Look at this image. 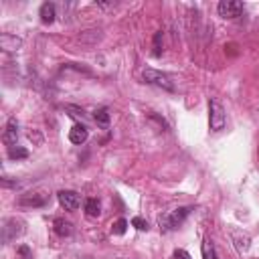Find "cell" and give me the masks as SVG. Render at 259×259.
Listing matches in <instances>:
<instances>
[{"label": "cell", "instance_id": "cell-1", "mask_svg": "<svg viewBox=\"0 0 259 259\" xmlns=\"http://www.w3.org/2000/svg\"><path fill=\"white\" fill-rule=\"evenodd\" d=\"M190 210H192V206H178L174 210H168V212L160 214V219H158L160 229L162 231H174V229H178L184 223V219L190 214Z\"/></svg>", "mask_w": 259, "mask_h": 259}, {"label": "cell", "instance_id": "cell-2", "mask_svg": "<svg viewBox=\"0 0 259 259\" xmlns=\"http://www.w3.org/2000/svg\"><path fill=\"white\" fill-rule=\"evenodd\" d=\"M208 123H210V130L212 132H221L227 123V113H225V107L219 99L210 97L208 99Z\"/></svg>", "mask_w": 259, "mask_h": 259}, {"label": "cell", "instance_id": "cell-3", "mask_svg": "<svg viewBox=\"0 0 259 259\" xmlns=\"http://www.w3.org/2000/svg\"><path fill=\"white\" fill-rule=\"evenodd\" d=\"M24 235V221L16 219V217H8L2 221V243L8 245L10 241L18 239Z\"/></svg>", "mask_w": 259, "mask_h": 259}, {"label": "cell", "instance_id": "cell-4", "mask_svg": "<svg viewBox=\"0 0 259 259\" xmlns=\"http://www.w3.org/2000/svg\"><path fill=\"white\" fill-rule=\"evenodd\" d=\"M142 77H144V81H146L148 85H156V87L166 89V91H174V89H176L172 77L166 75V73H162V71H156V69H144V71H142Z\"/></svg>", "mask_w": 259, "mask_h": 259}, {"label": "cell", "instance_id": "cell-5", "mask_svg": "<svg viewBox=\"0 0 259 259\" xmlns=\"http://www.w3.org/2000/svg\"><path fill=\"white\" fill-rule=\"evenodd\" d=\"M217 10H219V16H223V18H237V16H241V12H243V2H237V0H223V2H219Z\"/></svg>", "mask_w": 259, "mask_h": 259}, {"label": "cell", "instance_id": "cell-6", "mask_svg": "<svg viewBox=\"0 0 259 259\" xmlns=\"http://www.w3.org/2000/svg\"><path fill=\"white\" fill-rule=\"evenodd\" d=\"M57 200L65 210H77L81 204V198L75 190H59L57 192Z\"/></svg>", "mask_w": 259, "mask_h": 259}, {"label": "cell", "instance_id": "cell-7", "mask_svg": "<svg viewBox=\"0 0 259 259\" xmlns=\"http://www.w3.org/2000/svg\"><path fill=\"white\" fill-rule=\"evenodd\" d=\"M229 235H231V241H233L235 249H237L241 255L249 251V247H251V237H249L247 233H243V231H239V229H231Z\"/></svg>", "mask_w": 259, "mask_h": 259}, {"label": "cell", "instance_id": "cell-8", "mask_svg": "<svg viewBox=\"0 0 259 259\" xmlns=\"http://www.w3.org/2000/svg\"><path fill=\"white\" fill-rule=\"evenodd\" d=\"M47 200H49V196L42 194V192H26V194H22V196L18 198V204H20V206H32V208H38V206H45Z\"/></svg>", "mask_w": 259, "mask_h": 259}, {"label": "cell", "instance_id": "cell-9", "mask_svg": "<svg viewBox=\"0 0 259 259\" xmlns=\"http://www.w3.org/2000/svg\"><path fill=\"white\" fill-rule=\"evenodd\" d=\"M22 47V38L16 36V34H10V32H2L0 34V49L4 53H14Z\"/></svg>", "mask_w": 259, "mask_h": 259}, {"label": "cell", "instance_id": "cell-10", "mask_svg": "<svg viewBox=\"0 0 259 259\" xmlns=\"http://www.w3.org/2000/svg\"><path fill=\"white\" fill-rule=\"evenodd\" d=\"M16 140H18V121H16V117H10L4 134H2V142L10 148V146H16Z\"/></svg>", "mask_w": 259, "mask_h": 259}, {"label": "cell", "instance_id": "cell-11", "mask_svg": "<svg viewBox=\"0 0 259 259\" xmlns=\"http://www.w3.org/2000/svg\"><path fill=\"white\" fill-rule=\"evenodd\" d=\"M87 136H89V132H87V125H81V123H77V125H73V130L69 132V142H71V144H77V146H81V144H85Z\"/></svg>", "mask_w": 259, "mask_h": 259}, {"label": "cell", "instance_id": "cell-12", "mask_svg": "<svg viewBox=\"0 0 259 259\" xmlns=\"http://www.w3.org/2000/svg\"><path fill=\"white\" fill-rule=\"evenodd\" d=\"M40 22L42 24H51L53 20H55V16H57V8H55V4L53 2H45L42 6H40Z\"/></svg>", "mask_w": 259, "mask_h": 259}, {"label": "cell", "instance_id": "cell-13", "mask_svg": "<svg viewBox=\"0 0 259 259\" xmlns=\"http://www.w3.org/2000/svg\"><path fill=\"white\" fill-rule=\"evenodd\" d=\"M53 227H55V233L59 237H69L73 233V223L71 221H65V219H55Z\"/></svg>", "mask_w": 259, "mask_h": 259}, {"label": "cell", "instance_id": "cell-14", "mask_svg": "<svg viewBox=\"0 0 259 259\" xmlns=\"http://www.w3.org/2000/svg\"><path fill=\"white\" fill-rule=\"evenodd\" d=\"M85 214L91 217V219H95V217L101 214V204H99L97 198H87L85 200Z\"/></svg>", "mask_w": 259, "mask_h": 259}, {"label": "cell", "instance_id": "cell-15", "mask_svg": "<svg viewBox=\"0 0 259 259\" xmlns=\"http://www.w3.org/2000/svg\"><path fill=\"white\" fill-rule=\"evenodd\" d=\"M200 251H202V259H219L217 257V251H214V245L208 237L202 239V245H200Z\"/></svg>", "mask_w": 259, "mask_h": 259}, {"label": "cell", "instance_id": "cell-16", "mask_svg": "<svg viewBox=\"0 0 259 259\" xmlns=\"http://www.w3.org/2000/svg\"><path fill=\"white\" fill-rule=\"evenodd\" d=\"M93 119L101 125V127H107L109 125V109L107 107H99L93 111Z\"/></svg>", "mask_w": 259, "mask_h": 259}, {"label": "cell", "instance_id": "cell-17", "mask_svg": "<svg viewBox=\"0 0 259 259\" xmlns=\"http://www.w3.org/2000/svg\"><path fill=\"white\" fill-rule=\"evenodd\" d=\"M8 158L10 160H24V158H28V150L20 148V146H10L8 148Z\"/></svg>", "mask_w": 259, "mask_h": 259}, {"label": "cell", "instance_id": "cell-18", "mask_svg": "<svg viewBox=\"0 0 259 259\" xmlns=\"http://www.w3.org/2000/svg\"><path fill=\"white\" fill-rule=\"evenodd\" d=\"M127 225H130V223H127L125 219H117V221L111 225V233H113V235H123L125 229H127Z\"/></svg>", "mask_w": 259, "mask_h": 259}, {"label": "cell", "instance_id": "cell-19", "mask_svg": "<svg viewBox=\"0 0 259 259\" xmlns=\"http://www.w3.org/2000/svg\"><path fill=\"white\" fill-rule=\"evenodd\" d=\"M160 42H162V30L154 34V57H160V55H162V47H160Z\"/></svg>", "mask_w": 259, "mask_h": 259}, {"label": "cell", "instance_id": "cell-20", "mask_svg": "<svg viewBox=\"0 0 259 259\" xmlns=\"http://www.w3.org/2000/svg\"><path fill=\"white\" fill-rule=\"evenodd\" d=\"M132 225H134L138 231H148V229H150V227H148V221H144L142 217H134V219H132Z\"/></svg>", "mask_w": 259, "mask_h": 259}, {"label": "cell", "instance_id": "cell-21", "mask_svg": "<svg viewBox=\"0 0 259 259\" xmlns=\"http://www.w3.org/2000/svg\"><path fill=\"white\" fill-rule=\"evenodd\" d=\"M16 253H18L22 259H32V251H30V247H28V245H18Z\"/></svg>", "mask_w": 259, "mask_h": 259}, {"label": "cell", "instance_id": "cell-22", "mask_svg": "<svg viewBox=\"0 0 259 259\" xmlns=\"http://www.w3.org/2000/svg\"><path fill=\"white\" fill-rule=\"evenodd\" d=\"M172 259H192V257L188 255V251H184V249H176L174 255H172Z\"/></svg>", "mask_w": 259, "mask_h": 259}]
</instances>
